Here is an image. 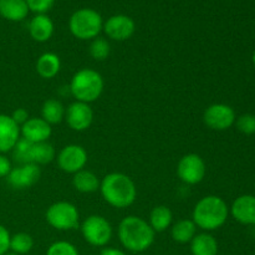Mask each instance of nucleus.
Segmentation results:
<instances>
[{
	"instance_id": "obj_1",
	"label": "nucleus",
	"mask_w": 255,
	"mask_h": 255,
	"mask_svg": "<svg viewBox=\"0 0 255 255\" xmlns=\"http://www.w3.org/2000/svg\"><path fill=\"white\" fill-rule=\"evenodd\" d=\"M117 236L125 249L131 253H143L151 248L156 233L143 218L128 216L120 222Z\"/></svg>"
},
{
	"instance_id": "obj_2",
	"label": "nucleus",
	"mask_w": 255,
	"mask_h": 255,
	"mask_svg": "<svg viewBox=\"0 0 255 255\" xmlns=\"http://www.w3.org/2000/svg\"><path fill=\"white\" fill-rule=\"evenodd\" d=\"M100 192L107 204L124 209L132 206L137 198V188L132 178L121 172L106 174L100 182Z\"/></svg>"
},
{
	"instance_id": "obj_3",
	"label": "nucleus",
	"mask_w": 255,
	"mask_h": 255,
	"mask_svg": "<svg viewBox=\"0 0 255 255\" xmlns=\"http://www.w3.org/2000/svg\"><path fill=\"white\" fill-rule=\"evenodd\" d=\"M229 208L226 201L218 196H207L197 202L192 213V221L197 228L204 232L219 229L227 222Z\"/></svg>"
},
{
	"instance_id": "obj_4",
	"label": "nucleus",
	"mask_w": 255,
	"mask_h": 255,
	"mask_svg": "<svg viewBox=\"0 0 255 255\" xmlns=\"http://www.w3.org/2000/svg\"><path fill=\"white\" fill-rule=\"evenodd\" d=\"M104 77L94 69H81L76 71L70 81V92L76 101L91 104L101 96L104 91Z\"/></svg>"
},
{
	"instance_id": "obj_5",
	"label": "nucleus",
	"mask_w": 255,
	"mask_h": 255,
	"mask_svg": "<svg viewBox=\"0 0 255 255\" xmlns=\"http://www.w3.org/2000/svg\"><path fill=\"white\" fill-rule=\"evenodd\" d=\"M104 29L101 14L91 7H81L71 14L69 30L79 40H94Z\"/></svg>"
},
{
	"instance_id": "obj_6",
	"label": "nucleus",
	"mask_w": 255,
	"mask_h": 255,
	"mask_svg": "<svg viewBox=\"0 0 255 255\" xmlns=\"http://www.w3.org/2000/svg\"><path fill=\"white\" fill-rule=\"evenodd\" d=\"M45 218L49 226L57 231H72L79 228L80 213L76 206L70 202H55L47 208Z\"/></svg>"
},
{
	"instance_id": "obj_7",
	"label": "nucleus",
	"mask_w": 255,
	"mask_h": 255,
	"mask_svg": "<svg viewBox=\"0 0 255 255\" xmlns=\"http://www.w3.org/2000/svg\"><path fill=\"white\" fill-rule=\"evenodd\" d=\"M81 234L92 247H106L111 242L114 229L105 217L92 214L81 224Z\"/></svg>"
},
{
	"instance_id": "obj_8",
	"label": "nucleus",
	"mask_w": 255,
	"mask_h": 255,
	"mask_svg": "<svg viewBox=\"0 0 255 255\" xmlns=\"http://www.w3.org/2000/svg\"><path fill=\"white\" fill-rule=\"evenodd\" d=\"M207 173L206 162L199 154H184L177 164V176L183 183L194 186L201 183Z\"/></svg>"
},
{
	"instance_id": "obj_9",
	"label": "nucleus",
	"mask_w": 255,
	"mask_h": 255,
	"mask_svg": "<svg viewBox=\"0 0 255 255\" xmlns=\"http://www.w3.org/2000/svg\"><path fill=\"white\" fill-rule=\"evenodd\" d=\"M236 112L229 105L213 104L204 111L203 121L214 131H226L236 124Z\"/></svg>"
},
{
	"instance_id": "obj_10",
	"label": "nucleus",
	"mask_w": 255,
	"mask_h": 255,
	"mask_svg": "<svg viewBox=\"0 0 255 255\" xmlns=\"http://www.w3.org/2000/svg\"><path fill=\"white\" fill-rule=\"evenodd\" d=\"M86 149L80 144H67L57 154V164L65 173L75 174L85 168L87 163Z\"/></svg>"
},
{
	"instance_id": "obj_11",
	"label": "nucleus",
	"mask_w": 255,
	"mask_h": 255,
	"mask_svg": "<svg viewBox=\"0 0 255 255\" xmlns=\"http://www.w3.org/2000/svg\"><path fill=\"white\" fill-rule=\"evenodd\" d=\"M102 30L109 39L115 40V41H125L134 34L136 24H134V20L128 15L116 14L104 21Z\"/></svg>"
},
{
	"instance_id": "obj_12",
	"label": "nucleus",
	"mask_w": 255,
	"mask_h": 255,
	"mask_svg": "<svg viewBox=\"0 0 255 255\" xmlns=\"http://www.w3.org/2000/svg\"><path fill=\"white\" fill-rule=\"evenodd\" d=\"M67 126L77 132L86 131L94 121V111L90 104L75 101L69 105L65 112Z\"/></svg>"
},
{
	"instance_id": "obj_13",
	"label": "nucleus",
	"mask_w": 255,
	"mask_h": 255,
	"mask_svg": "<svg viewBox=\"0 0 255 255\" xmlns=\"http://www.w3.org/2000/svg\"><path fill=\"white\" fill-rule=\"evenodd\" d=\"M41 176L39 166L35 163L19 164L7 174L6 182L14 189H26L34 186Z\"/></svg>"
},
{
	"instance_id": "obj_14",
	"label": "nucleus",
	"mask_w": 255,
	"mask_h": 255,
	"mask_svg": "<svg viewBox=\"0 0 255 255\" xmlns=\"http://www.w3.org/2000/svg\"><path fill=\"white\" fill-rule=\"evenodd\" d=\"M51 133V125L47 124L41 117H30L22 126H20L21 137L30 141L31 143L49 141Z\"/></svg>"
},
{
	"instance_id": "obj_15",
	"label": "nucleus",
	"mask_w": 255,
	"mask_h": 255,
	"mask_svg": "<svg viewBox=\"0 0 255 255\" xmlns=\"http://www.w3.org/2000/svg\"><path fill=\"white\" fill-rule=\"evenodd\" d=\"M20 137L19 125L9 115L0 114V153L12 151Z\"/></svg>"
},
{
	"instance_id": "obj_16",
	"label": "nucleus",
	"mask_w": 255,
	"mask_h": 255,
	"mask_svg": "<svg viewBox=\"0 0 255 255\" xmlns=\"http://www.w3.org/2000/svg\"><path fill=\"white\" fill-rule=\"evenodd\" d=\"M231 213L237 222L244 226L255 224V196L244 194L233 202Z\"/></svg>"
},
{
	"instance_id": "obj_17",
	"label": "nucleus",
	"mask_w": 255,
	"mask_h": 255,
	"mask_svg": "<svg viewBox=\"0 0 255 255\" xmlns=\"http://www.w3.org/2000/svg\"><path fill=\"white\" fill-rule=\"evenodd\" d=\"M54 21L46 14H35L29 22V34L37 42H46L54 35Z\"/></svg>"
},
{
	"instance_id": "obj_18",
	"label": "nucleus",
	"mask_w": 255,
	"mask_h": 255,
	"mask_svg": "<svg viewBox=\"0 0 255 255\" xmlns=\"http://www.w3.org/2000/svg\"><path fill=\"white\" fill-rule=\"evenodd\" d=\"M29 11L25 0H0V15L9 21H22Z\"/></svg>"
},
{
	"instance_id": "obj_19",
	"label": "nucleus",
	"mask_w": 255,
	"mask_h": 255,
	"mask_svg": "<svg viewBox=\"0 0 255 255\" xmlns=\"http://www.w3.org/2000/svg\"><path fill=\"white\" fill-rule=\"evenodd\" d=\"M61 70V61L55 52H44L36 61V72L42 79H54Z\"/></svg>"
},
{
	"instance_id": "obj_20",
	"label": "nucleus",
	"mask_w": 255,
	"mask_h": 255,
	"mask_svg": "<svg viewBox=\"0 0 255 255\" xmlns=\"http://www.w3.org/2000/svg\"><path fill=\"white\" fill-rule=\"evenodd\" d=\"M192 255H217L218 254V242L208 232L197 233L191 243Z\"/></svg>"
},
{
	"instance_id": "obj_21",
	"label": "nucleus",
	"mask_w": 255,
	"mask_h": 255,
	"mask_svg": "<svg viewBox=\"0 0 255 255\" xmlns=\"http://www.w3.org/2000/svg\"><path fill=\"white\" fill-rule=\"evenodd\" d=\"M100 179L96 174L87 169H81L72 177V186L80 193H94L100 189Z\"/></svg>"
},
{
	"instance_id": "obj_22",
	"label": "nucleus",
	"mask_w": 255,
	"mask_h": 255,
	"mask_svg": "<svg viewBox=\"0 0 255 255\" xmlns=\"http://www.w3.org/2000/svg\"><path fill=\"white\" fill-rule=\"evenodd\" d=\"M173 213L167 206H157L149 213L148 224L154 233H162L172 226Z\"/></svg>"
},
{
	"instance_id": "obj_23",
	"label": "nucleus",
	"mask_w": 255,
	"mask_h": 255,
	"mask_svg": "<svg viewBox=\"0 0 255 255\" xmlns=\"http://www.w3.org/2000/svg\"><path fill=\"white\" fill-rule=\"evenodd\" d=\"M197 234V226L192 219H181L171 228V236L176 243H191Z\"/></svg>"
},
{
	"instance_id": "obj_24",
	"label": "nucleus",
	"mask_w": 255,
	"mask_h": 255,
	"mask_svg": "<svg viewBox=\"0 0 255 255\" xmlns=\"http://www.w3.org/2000/svg\"><path fill=\"white\" fill-rule=\"evenodd\" d=\"M65 112L66 109L61 101L56 99H49L42 104L41 119L49 125H57L65 120Z\"/></svg>"
},
{
	"instance_id": "obj_25",
	"label": "nucleus",
	"mask_w": 255,
	"mask_h": 255,
	"mask_svg": "<svg viewBox=\"0 0 255 255\" xmlns=\"http://www.w3.org/2000/svg\"><path fill=\"white\" fill-rule=\"evenodd\" d=\"M55 157H56V151L49 141L34 143L32 146V163L37 166L51 163Z\"/></svg>"
},
{
	"instance_id": "obj_26",
	"label": "nucleus",
	"mask_w": 255,
	"mask_h": 255,
	"mask_svg": "<svg viewBox=\"0 0 255 255\" xmlns=\"http://www.w3.org/2000/svg\"><path fill=\"white\" fill-rule=\"evenodd\" d=\"M34 247V239L30 234L20 232L10 238V251L17 255L27 254Z\"/></svg>"
},
{
	"instance_id": "obj_27",
	"label": "nucleus",
	"mask_w": 255,
	"mask_h": 255,
	"mask_svg": "<svg viewBox=\"0 0 255 255\" xmlns=\"http://www.w3.org/2000/svg\"><path fill=\"white\" fill-rule=\"evenodd\" d=\"M32 146L34 143L20 137V139L12 148V157L15 161L19 164L32 163Z\"/></svg>"
},
{
	"instance_id": "obj_28",
	"label": "nucleus",
	"mask_w": 255,
	"mask_h": 255,
	"mask_svg": "<svg viewBox=\"0 0 255 255\" xmlns=\"http://www.w3.org/2000/svg\"><path fill=\"white\" fill-rule=\"evenodd\" d=\"M89 52L90 56L94 60H96V61H104V60H106L110 56L111 46H110V42L105 37L97 36L94 40H91Z\"/></svg>"
},
{
	"instance_id": "obj_29",
	"label": "nucleus",
	"mask_w": 255,
	"mask_h": 255,
	"mask_svg": "<svg viewBox=\"0 0 255 255\" xmlns=\"http://www.w3.org/2000/svg\"><path fill=\"white\" fill-rule=\"evenodd\" d=\"M46 255H80L76 247L66 241H59L52 243L47 248Z\"/></svg>"
},
{
	"instance_id": "obj_30",
	"label": "nucleus",
	"mask_w": 255,
	"mask_h": 255,
	"mask_svg": "<svg viewBox=\"0 0 255 255\" xmlns=\"http://www.w3.org/2000/svg\"><path fill=\"white\" fill-rule=\"evenodd\" d=\"M236 126L244 134L255 133V115L244 114L236 120Z\"/></svg>"
},
{
	"instance_id": "obj_31",
	"label": "nucleus",
	"mask_w": 255,
	"mask_h": 255,
	"mask_svg": "<svg viewBox=\"0 0 255 255\" xmlns=\"http://www.w3.org/2000/svg\"><path fill=\"white\" fill-rule=\"evenodd\" d=\"M30 11L35 14H46L56 0H25Z\"/></svg>"
},
{
	"instance_id": "obj_32",
	"label": "nucleus",
	"mask_w": 255,
	"mask_h": 255,
	"mask_svg": "<svg viewBox=\"0 0 255 255\" xmlns=\"http://www.w3.org/2000/svg\"><path fill=\"white\" fill-rule=\"evenodd\" d=\"M10 238L9 231L0 224V255H5L10 251Z\"/></svg>"
},
{
	"instance_id": "obj_33",
	"label": "nucleus",
	"mask_w": 255,
	"mask_h": 255,
	"mask_svg": "<svg viewBox=\"0 0 255 255\" xmlns=\"http://www.w3.org/2000/svg\"><path fill=\"white\" fill-rule=\"evenodd\" d=\"M10 116H11V119L14 120L15 124L19 125V126H22V125H24L25 122H26L27 120L30 119V117H29V112H27L25 109H22V107H20V109L15 110V111L12 112V114L10 115Z\"/></svg>"
},
{
	"instance_id": "obj_34",
	"label": "nucleus",
	"mask_w": 255,
	"mask_h": 255,
	"mask_svg": "<svg viewBox=\"0 0 255 255\" xmlns=\"http://www.w3.org/2000/svg\"><path fill=\"white\" fill-rule=\"evenodd\" d=\"M11 169L12 166L10 159L4 153H0V178H6Z\"/></svg>"
},
{
	"instance_id": "obj_35",
	"label": "nucleus",
	"mask_w": 255,
	"mask_h": 255,
	"mask_svg": "<svg viewBox=\"0 0 255 255\" xmlns=\"http://www.w3.org/2000/svg\"><path fill=\"white\" fill-rule=\"evenodd\" d=\"M100 255H127L125 252L120 251L117 248H104Z\"/></svg>"
},
{
	"instance_id": "obj_36",
	"label": "nucleus",
	"mask_w": 255,
	"mask_h": 255,
	"mask_svg": "<svg viewBox=\"0 0 255 255\" xmlns=\"http://www.w3.org/2000/svg\"><path fill=\"white\" fill-rule=\"evenodd\" d=\"M252 60H253V64H254V66H255V51H254V54H253V59H252Z\"/></svg>"
},
{
	"instance_id": "obj_37",
	"label": "nucleus",
	"mask_w": 255,
	"mask_h": 255,
	"mask_svg": "<svg viewBox=\"0 0 255 255\" xmlns=\"http://www.w3.org/2000/svg\"><path fill=\"white\" fill-rule=\"evenodd\" d=\"M5 255H17V254L12 253V252H11V253H9V252H7V253H6V254H5Z\"/></svg>"
}]
</instances>
